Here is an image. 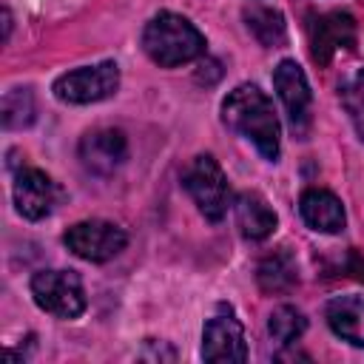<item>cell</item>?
<instances>
[{
	"mask_svg": "<svg viewBox=\"0 0 364 364\" xmlns=\"http://www.w3.org/2000/svg\"><path fill=\"white\" fill-rule=\"evenodd\" d=\"M128 156L125 134L117 128H97L80 139V159L91 173H111Z\"/></svg>",
	"mask_w": 364,
	"mask_h": 364,
	"instance_id": "8fae6325",
	"label": "cell"
},
{
	"mask_svg": "<svg viewBox=\"0 0 364 364\" xmlns=\"http://www.w3.org/2000/svg\"><path fill=\"white\" fill-rule=\"evenodd\" d=\"M34 119V97L28 88H11L3 97V125L6 128H26Z\"/></svg>",
	"mask_w": 364,
	"mask_h": 364,
	"instance_id": "d6986e66",
	"label": "cell"
},
{
	"mask_svg": "<svg viewBox=\"0 0 364 364\" xmlns=\"http://www.w3.org/2000/svg\"><path fill=\"white\" fill-rule=\"evenodd\" d=\"M142 48L156 65L173 68V65H185L202 57L205 37L188 17L173 14V11H159L156 17L148 20L142 31Z\"/></svg>",
	"mask_w": 364,
	"mask_h": 364,
	"instance_id": "7a4b0ae2",
	"label": "cell"
},
{
	"mask_svg": "<svg viewBox=\"0 0 364 364\" xmlns=\"http://www.w3.org/2000/svg\"><path fill=\"white\" fill-rule=\"evenodd\" d=\"M338 100L355 128V134L364 139V68H353L344 74L338 85Z\"/></svg>",
	"mask_w": 364,
	"mask_h": 364,
	"instance_id": "e0dca14e",
	"label": "cell"
},
{
	"mask_svg": "<svg viewBox=\"0 0 364 364\" xmlns=\"http://www.w3.org/2000/svg\"><path fill=\"white\" fill-rule=\"evenodd\" d=\"M299 213H301L304 225L318 233H338L347 222L341 199L324 188H307L299 199Z\"/></svg>",
	"mask_w": 364,
	"mask_h": 364,
	"instance_id": "7c38bea8",
	"label": "cell"
},
{
	"mask_svg": "<svg viewBox=\"0 0 364 364\" xmlns=\"http://www.w3.org/2000/svg\"><path fill=\"white\" fill-rule=\"evenodd\" d=\"M117 88H119V65L111 60L74 68V71L57 77L51 85L54 97L68 105H88V102L108 100Z\"/></svg>",
	"mask_w": 364,
	"mask_h": 364,
	"instance_id": "277c9868",
	"label": "cell"
},
{
	"mask_svg": "<svg viewBox=\"0 0 364 364\" xmlns=\"http://www.w3.org/2000/svg\"><path fill=\"white\" fill-rule=\"evenodd\" d=\"M222 119L230 131L250 139L264 159H279V117L264 91L250 82L236 85L222 102Z\"/></svg>",
	"mask_w": 364,
	"mask_h": 364,
	"instance_id": "6da1fadb",
	"label": "cell"
},
{
	"mask_svg": "<svg viewBox=\"0 0 364 364\" xmlns=\"http://www.w3.org/2000/svg\"><path fill=\"white\" fill-rule=\"evenodd\" d=\"M267 330H270V336H273L279 344H293V341L307 330V321H304V316H301L296 307L282 304V307H276V310L270 313Z\"/></svg>",
	"mask_w": 364,
	"mask_h": 364,
	"instance_id": "ac0fdd59",
	"label": "cell"
},
{
	"mask_svg": "<svg viewBox=\"0 0 364 364\" xmlns=\"http://www.w3.org/2000/svg\"><path fill=\"white\" fill-rule=\"evenodd\" d=\"M65 247L85 259V262H108L114 256H119L128 245V236L122 228H117L114 222H105V219H85V222H77L65 230L63 236Z\"/></svg>",
	"mask_w": 364,
	"mask_h": 364,
	"instance_id": "8992f818",
	"label": "cell"
},
{
	"mask_svg": "<svg viewBox=\"0 0 364 364\" xmlns=\"http://www.w3.org/2000/svg\"><path fill=\"white\" fill-rule=\"evenodd\" d=\"M202 358L205 361H245L247 344L245 330L233 316H213L202 330Z\"/></svg>",
	"mask_w": 364,
	"mask_h": 364,
	"instance_id": "30bf717a",
	"label": "cell"
},
{
	"mask_svg": "<svg viewBox=\"0 0 364 364\" xmlns=\"http://www.w3.org/2000/svg\"><path fill=\"white\" fill-rule=\"evenodd\" d=\"M182 185L185 191L191 193V199L196 202L199 213L208 219V222H222L228 208H230V185H228V176L225 171L219 168V162L210 156V154H199L185 176H182Z\"/></svg>",
	"mask_w": 364,
	"mask_h": 364,
	"instance_id": "3957f363",
	"label": "cell"
},
{
	"mask_svg": "<svg viewBox=\"0 0 364 364\" xmlns=\"http://www.w3.org/2000/svg\"><path fill=\"white\" fill-rule=\"evenodd\" d=\"M324 318L341 341L353 347H364V296L350 293L330 299L324 307Z\"/></svg>",
	"mask_w": 364,
	"mask_h": 364,
	"instance_id": "4fadbf2b",
	"label": "cell"
},
{
	"mask_svg": "<svg viewBox=\"0 0 364 364\" xmlns=\"http://www.w3.org/2000/svg\"><path fill=\"white\" fill-rule=\"evenodd\" d=\"M256 279H259L262 290H267V293H284V290H290V287L296 284V279H299L296 259L287 253V247H282V250H276V253H270V256H264V259L259 262Z\"/></svg>",
	"mask_w": 364,
	"mask_h": 364,
	"instance_id": "9a60e30c",
	"label": "cell"
},
{
	"mask_svg": "<svg viewBox=\"0 0 364 364\" xmlns=\"http://www.w3.org/2000/svg\"><path fill=\"white\" fill-rule=\"evenodd\" d=\"M273 88L293 122L296 131H304L307 128V119H310V85H307V77L304 71L299 68L296 60H282L273 71Z\"/></svg>",
	"mask_w": 364,
	"mask_h": 364,
	"instance_id": "ba28073f",
	"label": "cell"
},
{
	"mask_svg": "<svg viewBox=\"0 0 364 364\" xmlns=\"http://www.w3.org/2000/svg\"><path fill=\"white\" fill-rule=\"evenodd\" d=\"M245 23H247V31L264 46V48H276L284 43V17L282 11L276 9H267V6H253L245 11Z\"/></svg>",
	"mask_w": 364,
	"mask_h": 364,
	"instance_id": "2e32d148",
	"label": "cell"
},
{
	"mask_svg": "<svg viewBox=\"0 0 364 364\" xmlns=\"http://www.w3.org/2000/svg\"><path fill=\"white\" fill-rule=\"evenodd\" d=\"M236 225H239L245 239L259 242V239H267L276 230V213L259 193L245 191L236 199Z\"/></svg>",
	"mask_w": 364,
	"mask_h": 364,
	"instance_id": "5bb4252c",
	"label": "cell"
},
{
	"mask_svg": "<svg viewBox=\"0 0 364 364\" xmlns=\"http://www.w3.org/2000/svg\"><path fill=\"white\" fill-rule=\"evenodd\" d=\"M353 43H355V20L347 11L321 14L310 28V54L321 65H327L333 54L350 48Z\"/></svg>",
	"mask_w": 364,
	"mask_h": 364,
	"instance_id": "9c48e42d",
	"label": "cell"
},
{
	"mask_svg": "<svg viewBox=\"0 0 364 364\" xmlns=\"http://www.w3.org/2000/svg\"><path fill=\"white\" fill-rule=\"evenodd\" d=\"M31 296L40 310L57 318H77L85 310V290L74 270H40L31 276Z\"/></svg>",
	"mask_w": 364,
	"mask_h": 364,
	"instance_id": "5b68a950",
	"label": "cell"
},
{
	"mask_svg": "<svg viewBox=\"0 0 364 364\" xmlns=\"http://www.w3.org/2000/svg\"><path fill=\"white\" fill-rule=\"evenodd\" d=\"M57 199H60V188L54 185V179L46 171H40V168L17 171V176H14V205L26 219H31V222L46 219L54 210Z\"/></svg>",
	"mask_w": 364,
	"mask_h": 364,
	"instance_id": "52a82bcc",
	"label": "cell"
}]
</instances>
